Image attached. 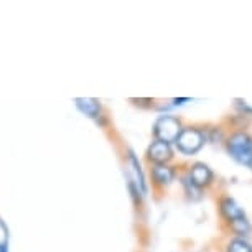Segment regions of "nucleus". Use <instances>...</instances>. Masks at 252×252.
I'll use <instances>...</instances> for the list:
<instances>
[{"label":"nucleus","mask_w":252,"mask_h":252,"mask_svg":"<svg viewBox=\"0 0 252 252\" xmlns=\"http://www.w3.org/2000/svg\"><path fill=\"white\" fill-rule=\"evenodd\" d=\"M183 130L180 119L173 116H161L154 124V137L155 140L165 142V144H173L178 139L180 132Z\"/></svg>","instance_id":"nucleus-1"},{"label":"nucleus","mask_w":252,"mask_h":252,"mask_svg":"<svg viewBox=\"0 0 252 252\" xmlns=\"http://www.w3.org/2000/svg\"><path fill=\"white\" fill-rule=\"evenodd\" d=\"M178 152L183 155H194L204 145V134L196 127H183L178 139L175 140Z\"/></svg>","instance_id":"nucleus-2"},{"label":"nucleus","mask_w":252,"mask_h":252,"mask_svg":"<svg viewBox=\"0 0 252 252\" xmlns=\"http://www.w3.org/2000/svg\"><path fill=\"white\" fill-rule=\"evenodd\" d=\"M227 150L237 161L249 165L252 158V139L244 132L232 134L227 140Z\"/></svg>","instance_id":"nucleus-3"},{"label":"nucleus","mask_w":252,"mask_h":252,"mask_svg":"<svg viewBox=\"0 0 252 252\" xmlns=\"http://www.w3.org/2000/svg\"><path fill=\"white\" fill-rule=\"evenodd\" d=\"M147 158L154 165H166L173 158V150H172V147H170V144L154 140L150 144L149 150H147Z\"/></svg>","instance_id":"nucleus-4"},{"label":"nucleus","mask_w":252,"mask_h":252,"mask_svg":"<svg viewBox=\"0 0 252 252\" xmlns=\"http://www.w3.org/2000/svg\"><path fill=\"white\" fill-rule=\"evenodd\" d=\"M188 178L191 180V183L194 185V187L203 189V188H206L213 183V172L208 165L198 161V163H194L191 168H189Z\"/></svg>","instance_id":"nucleus-5"},{"label":"nucleus","mask_w":252,"mask_h":252,"mask_svg":"<svg viewBox=\"0 0 252 252\" xmlns=\"http://www.w3.org/2000/svg\"><path fill=\"white\" fill-rule=\"evenodd\" d=\"M74 104L83 116H86L89 119H94V121H97V122H99V117H102V106L97 99H94V97H76Z\"/></svg>","instance_id":"nucleus-6"},{"label":"nucleus","mask_w":252,"mask_h":252,"mask_svg":"<svg viewBox=\"0 0 252 252\" xmlns=\"http://www.w3.org/2000/svg\"><path fill=\"white\" fill-rule=\"evenodd\" d=\"M175 178V168L168 165H154L152 166V180L157 187H168Z\"/></svg>","instance_id":"nucleus-7"},{"label":"nucleus","mask_w":252,"mask_h":252,"mask_svg":"<svg viewBox=\"0 0 252 252\" xmlns=\"http://www.w3.org/2000/svg\"><path fill=\"white\" fill-rule=\"evenodd\" d=\"M220 209H221V215L224 220L227 221H234L237 220V218H241V216H244V211L237 206L234 199H231V198H224V199H221V203H220Z\"/></svg>","instance_id":"nucleus-8"},{"label":"nucleus","mask_w":252,"mask_h":252,"mask_svg":"<svg viewBox=\"0 0 252 252\" xmlns=\"http://www.w3.org/2000/svg\"><path fill=\"white\" fill-rule=\"evenodd\" d=\"M129 161H130V166L134 168V175H135L134 183L137 185V188L140 189L142 194H147V191H149V187H147V182H145L144 172H142L140 161L137 160V157H135V154L132 150H129Z\"/></svg>","instance_id":"nucleus-9"},{"label":"nucleus","mask_w":252,"mask_h":252,"mask_svg":"<svg viewBox=\"0 0 252 252\" xmlns=\"http://www.w3.org/2000/svg\"><path fill=\"white\" fill-rule=\"evenodd\" d=\"M231 229L234 231L236 234L246 236L251 232V224H249V221H247L246 216H241V218H237V220L231 221Z\"/></svg>","instance_id":"nucleus-10"},{"label":"nucleus","mask_w":252,"mask_h":252,"mask_svg":"<svg viewBox=\"0 0 252 252\" xmlns=\"http://www.w3.org/2000/svg\"><path fill=\"white\" fill-rule=\"evenodd\" d=\"M183 187H185V193L188 194L189 199H193V201H198V199H201V189H199L198 187H194V185L191 183V180H189L188 177L183 178Z\"/></svg>","instance_id":"nucleus-11"},{"label":"nucleus","mask_w":252,"mask_h":252,"mask_svg":"<svg viewBox=\"0 0 252 252\" xmlns=\"http://www.w3.org/2000/svg\"><path fill=\"white\" fill-rule=\"evenodd\" d=\"M226 252H252V247L249 242L244 239H234L227 244Z\"/></svg>","instance_id":"nucleus-12"},{"label":"nucleus","mask_w":252,"mask_h":252,"mask_svg":"<svg viewBox=\"0 0 252 252\" xmlns=\"http://www.w3.org/2000/svg\"><path fill=\"white\" fill-rule=\"evenodd\" d=\"M8 239H10V231H8L5 221L0 218V249H7Z\"/></svg>","instance_id":"nucleus-13"},{"label":"nucleus","mask_w":252,"mask_h":252,"mask_svg":"<svg viewBox=\"0 0 252 252\" xmlns=\"http://www.w3.org/2000/svg\"><path fill=\"white\" fill-rule=\"evenodd\" d=\"M188 101V99H175V104H183V102H187Z\"/></svg>","instance_id":"nucleus-14"},{"label":"nucleus","mask_w":252,"mask_h":252,"mask_svg":"<svg viewBox=\"0 0 252 252\" xmlns=\"http://www.w3.org/2000/svg\"><path fill=\"white\" fill-rule=\"evenodd\" d=\"M0 252H8V247H7V249H0Z\"/></svg>","instance_id":"nucleus-15"},{"label":"nucleus","mask_w":252,"mask_h":252,"mask_svg":"<svg viewBox=\"0 0 252 252\" xmlns=\"http://www.w3.org/2000/svg\"><path fill=\"white\" fill-rule=\"evenodd\" d=\"M249 166H252V158H251V161H249Z\"/></svg>","instance_id":"nucleus-16"}]
</instances>
